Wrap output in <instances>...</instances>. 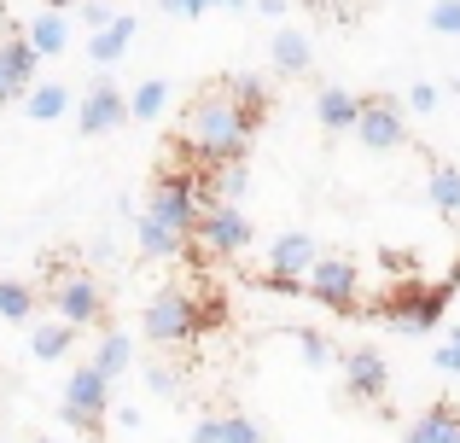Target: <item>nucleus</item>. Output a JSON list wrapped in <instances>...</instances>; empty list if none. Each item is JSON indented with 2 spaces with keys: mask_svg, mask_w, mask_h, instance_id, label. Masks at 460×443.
<instances>
[{
  "mask_svg": "<svg viewBox=\"0 0 460 443\" xmlns=\"http://www.w3.org/2000/svg\"><path fill=\"white\" fill-rule=\"evenodd\" d=\"M128 41H135V18L117 12V23H105V30L88 41V58H93V65H117V58L128 53Z\"/></svg>",
  "mask_w": 460,
  "mask_h": 443,
  "instance_id": "17",
  "label": "nucleus"
},
{
  "mask_svg": "<svg viewBox=\"0 0 460 443\" xmlns=\"http://www.w3.org/2000/svg\"><path fill=\"white\" fill-rule=\"evenodd\" d=\"M157 6H164L169 18H204V12H210V0H157Z\"/></svg>",
  "mask_w": 460,
  "mask_h": 443,
  "instance_id": "33",
  "label": "nucleus"
},
{
  "mask_svg": "<svg viewBox=\"0 0 460 443\" xmlns=\"http://www.w3.org/2000/svg\"><path fill=\"white\" fill-rule=\"evenodd\" d=\"M135 239H140V251H146V257H157V262H164V257H187V251H192V239L175 234L169 222H157L152 210L135 222Z\"/></svg>",
  "mask_w": 460,
  "mask_h": 443,
  "instance_id": "16",
  "label": "nucleus"
},
{
  "mask_svg": "<svg viewBox=\"0 0 460 443\" xmlns=\"http://www.w3.org/2000/svg\"><path fill=\"white\" fill-rule=\"evenodd\" d=\"M269 53H274V70H286V76H304V70L314 65L309 41H304V35H292V30H280V35H274V47H269Z\"/></svg>",
  "mask_w": 460,
  "mask_h": 443,
  "instance_id": "21",
  "label": "nucleus"
},
{
  "mask_svg": "<svg viewBox=\"0 0 460 443\" xmlns=\"http://www.w3.org/2000/svg\"><path fill=\"white\" fill-rule=\"evenodd\" d=\"M431 362H438L443 368V374H460V327L449 332V339H443L438 344V356H431Z\"/></svg>",
  "mask_w": 460,
  "mask_h": 443,
  "instance_id": "31",
  "label": "nucleus"
},
{
  "mask_svg": "<svg viewBox=\"0 0 460 443\" xmlns=\"http://www.w3.org/2000/svg\"><path fill=\"white\" fill-rule=\"evenodd\" d=\"M128 350H135V344H128V332H105L100 350H93V368H100L105 379H117L128 368Z\"/></svg>",
  "mask_w": 460,
  "mask_h": 443,
  "instance_id": "25",
  "label": "nucleus"
},
{
  "mask_svg": "<svg viewBox=\"0 0 460 443\" xmlns=\"http://www.w3.org/2000/svg\"><path fill=\"white\" fill-rule=\"evenodd\" d=\"M314 262H321V245H314V234H304V227H297V234H280L269 245V269L280 274V280H309Z\"/></svg>",
  "mask_w": 460,
  "mask_h": 443,
  "instance_id": "12",
  "label": "nucleus"
},
{
  "mask_svg": "<svg viewBox=\"0 0 460 443\" xmlns=\"http://www.w3.org/2000/svg\"><path fill=\"white\" fill-rule=\"evenodd\" d=\"M385 385H391V374H385V356L379 350H367V344H361V350L344 356V391L356 403H379Z\"/></svg>",
  "mask_w": 460,
  "mask_h": 443,
  "instance_id": "11",
  "label": "nucleus"
},
{
  "mask_svg": "<svg viewBox=\"0 0 460 443\" xmlns=\"http://www.w3.org/2000/svg\"><path fill=\"white\" fill-rule=\"evenodd\" d=\"M356 140H361L367 152H396V146H408V128H402V111H396V100H385V93H367V100H361Z\"/></svg>",
  "mask_w": 460,
  "mask_h": 443,
  "instance_id": "9",
  "label": "nucleus"
},
{
  "mask_svg": "<svg viewBox=\"0 0 460 443\" xmlns=\"http://www.w3.org/2000/svg\"><path fill=\"white\" fill-rule=\"evenodd\" d=\"M6 58H12V70H18V82L23 88H35V70H41V53H35V41L30 35H6Z\"/></svg>",
  "mask_w": 460,
  "mask_h": 443,
  "instance_id": "26",
  "label": "nucleus"
},
{
  "mask_svg": "<svg viewBox=\"0 0 460 443\" xmlns=\"http://www.w3.org/2000/svg\"><path fill=\"white\" fill-rule=\"evenodd\" d=\"M65 6H82V0H47V12H65Z\"/></svg>",
  "mask_w": 460,
  "mask_h": 443,
  "instance_id": "36",
  "label": "nucleus"
},
{
  "mask_svg": "<svg viewBox=\"0 0 460 443\" xmlns=\"http://www.w3.org/2000/svg\"><path fill=\"white\" fill-rule=\"evenodd\" d=\"M123 123H135L123 88H117V82H93V88L82 93V105H76V128L82 135H111V128H123Z\"/></svg>",
  "mask_w": 460,
  "mask_h": 443,
  "instance_id": "10",
  "label": "nucleus"
},
{
  "mask_svg": "<svg viewBox=\"0 0 460 443\" xmlns=\"http://www.w3.org/2000/svg\"><path fill=\"white\" fill-rule=\"evenodd\" d=\"M210 6H234V12H239V6H245V0H210Z\"/></svg>",
  "mask_w": 460,
  "mask_h": 443,
  "instance_id": "37",
  "label": "nucleus"
},
{
  "mask_svg": "<svg viewBox=\"0 0 460 443\" xmlns=\"http://www.w3.org/2000/svg\"><path fill=\"white\" fill-rule=\"evenodd\" d=\"M438 100L443 93L431 88V82H414V88H408V105H414V111H438Z\"/></svg>",
  "mask_w": 460,
  "mask_h": 443,
  "instance_id": "34",
  "label": "nucleus"
},
{
  "mask_svg": "<svg viewBox=\"0 0 460 443\" xmlns=\"http://www.w3.org/2000/svg\"><path fill=\"white\" fill-rule=\"evenodd\" d=\"M449 297H455V280H443V286H402V292L385 304V321L414 339V332H431L443 315H449Z\"/></svg>",
  "mask_w": 460,
  "mask_h": 443,
  "instance_id": "3",
  "label": "nucleus"
},
{
  "mask_svg": "<svg viewBox=\"0 0 460 443\" xmlns=\"http://www.w3.org/2000/svg\"><path fill=\"white\" fill-rule=\"evenodd\" d=\"M82 18H88V30H93V35H100L105 23H117V12L105 6V0H82Z\"/></svg>",
  "mask_w": 460,
  "mask_h": 443,
  "instance_id": "32",
  "label": "nucleus"
},
{
  "mask_svg": "<svg viewBox=\"0 0 460 443\" xmlns=\"http://www.w3.org/2000/svg\"><path fill=\"white\" fill-rule=\"evenodd\" d=\"M297 350H304V362H309V368H332V344H326L321 332H309V327H304V332H297Z\"/></svg>",
  "mask_w": 460,
  "mask_h": 443,
  "instance_id": "28",
  "label": "nucleus"
},
{
  "mask_svg": "<svg viewBox=\"0 0 460 443\" xmlns=\"http://www.w3.org/2000/svg\"><path fill=\"white\" fill-rule=\"evenodd\" d=\"M23 111H30L35 123H53V117L70 111V88H58V82H35V88L23 93Z\"/></svg>",
  "mask_w": 460,
  "mask_h": 443,
  "instance_id": "20",
  "label": "nucleus"
},
{
  "mask_svg": "<svg viewBox=\"0 0 460 443\" xmlns=\"http://www.w3.org/2000/svg\"><path fill=\"white\" fill-rule=\"evenodd\" d=\"M402 443H460V403H431L402 432Z\"/></svg>",
  "mask_w": 460,
  "mask_h": 443,
  "instance_id": "13",
  "label": "nucleus"
},
{
  "mask_svg": "<svg viewBox=\"0 0 460 443\" xmlns=\"http://www.w3.org/2000/svg\"><path fill=\"white\" fill-rule=\"evenodd\" d=\"M304 286H309L314 304H326L332 315H349V309L361 304V269H356L349 257H321V262L309 269Z\"/></svg>",
  "mask_w": 460,
  "mask_h": 443,
  "instance_id": "7",
  "label": "nucleus"
},
{
  "mask_svg": "<svg viewBox=\"0 0 460 443\" xmlns=\"http://www.w3.org/2000/svg\"><path fill=\"white\" fill-rule=\"evenodd\" d=\"M257 12H269V18H286V0H257Z\"/></svg>",
  "mask_w": 460,
  "mask_h": 443,
  "instance_id": "35",
  "label": "nucleus"
},
{
  "mask_svg": "<svg viewBox=\"0 0 460 443\" xmlns=\"http://www.w3.org/2000/svg\"><path fill=\"white\" fill-rule=\"evenodd\" d=\"M47 297H53V315L70 321V327H88L100 321L105 297H100V280L82 269H65V274H47Z\"/></svg>",
  "mask_w": 460,
  "mask_h": 443,
  "instance_id": "6",
  "label": "nucleus"
},
{
  "mask_svg": "<svg viewBox=\"0 0 460 443\" xmlns=\"http://www.w3.org/2000/svg\"><path fill=\"white\" fill-rule=\"evenodd\" d=\"M30 41H35V53H65L70 47V23L58 18V12H41V18L30 23Z\"/></svg>",
  "mask_w": 460,
  "mask_h": 443,
  "instance_id": "24",
  "label": "nucleus"
},
{
  "mask_svg": "<svg viewBox=\"0 0 460 443\" xmlns=\"http://www.w3.org/2000/svg\"><path fill=\"white\" fill-rule=\"evenodd\" d=\"M70 344H76V327H70V321H41V327H30L35 362H58V356H70Z\"/></svg>",
  "mask_w": 460,
  "mask_h": 443,
  "instance_id": "19",
  "label": "nucleus"
},
{
  "mask_svg": "<svg viewBox=\"0 0 460 443\" xmlns=\"http://www.w3.org/2000/svg\"><path fill=\"white\" fill-rule=\"evenodd\" d=\"M204 205H210V199H204V182L192 170H164L157 175V187H152V217L157 222H169L175 227V234H199V217H204Z\"/></svg>",
  "mask_w": 460,
  "mask_h": 443,
  "instance_id": "2",
  "label": "nucleus"
},
{
  "mask_svg": "<svg viewBox=\"0 0 460 443\" xmlns=\"http://www.w3.org/2000/svg\"><path fill=\"white\" fill-rule=\"evenodd\" d=\"M192 443H262V426L245 414H204L192 426Z\"/></svg>",
  "mask_w": 460,
  "mask_h": 443,
  "instance_id": "14",
  "label": "nucleus"
},
{
  "mask_svg": "<svg viewBox=\"0 0 460 443\" xmlns=\"http://www.w3.org/2000/svg\"><path fill=\"white\" fill-rule=\"evenodd\" d=\"M222 93L239 105V117H245L251 128L262 123V111H269V88H262V76H227V82H222Z\"/></svg>",
  "mask_w": 460,
  "mask_h": 443,
  "instance_id": "18",
  "label": "nucleus"
},
{
  "mask_svg": "<svg viewBox=\"0 0 460 443\" xmlns=\"http://www.w3.org/2000/svg\"><path fill=\"white\" fill-rule=\"evenodd\" d=\"M105 409H111V379L100 374L93 362H82L76 374H70V385H65V426H76V432H100V421H105Z\"/></svg>",
  "mask_w": 460,
  "mask_h": 443,
  "instance_id": "4",
  "label": "nucleus"
},
{
  "mask_svg": "<svg viewBox=\"0 0 460 443\" xmlns=\"http://www.w3.org/2000/svg\"><path fill=\"white\" fill-rule=\"evenodd\" d=\"M146 339L152 344H187L192 332H199V304H192V292H181V286H169V292H157L146 304Z\"/></svg>",
  "mask_w": 460,
  "mask_h": 443,
  "instance_id": "5",
  "label": "nucleus"
},
{
  "mask_svg": "<svg viewBox=\"0 0 460 443\" xmlns=\"http://www.w3.org/2000/svg\"><path fill=\"white\" fill-rule=\"evenodd\" d=\"M426 193H431V205H438L443 217H460V164H438L431 182H426Z\"/></svg>",
  "mask_w": 460,
  "mask_h": 443,
  "instance_id": "23",
  "label": "nucleus"
},
{
  "mask_svg": "<svg viewBox=\"0 0 460 443\" xmlns=\"http://www.w3.org/2000/svg\"><path fill=\"white\" fill-rule=\"evenodd\" d=\"M314 117H321V128H332V135H356V123H361V93L321 88V100H314Z\"/></svg>",
  "mask_w": 460,
  "mask_h": 443,
  "instance_id": "15",
  "label": "nucleus"
},
{
  "mask_svg": "<svg viewBox=\"0 0 460 443\" xmlns=\"http://www.w3.org/2000/svg\"><path fill=\"white\" fill-rule=\"evenodd\" d=\"M0 321H12V327H30V321H35V286L0 280Z\"/></svg>",
  "mask_w": 460,
  "mask_h": 443,
  "instance_id": "22",
  "label": "nucleus"
},
{
  "mask_svg": "<svg viewBox=\"0 0 460 443\" xmlns=\"http://www.w3.org/2000/svg\"><path fill=\"white\" fill-rule=\"evenodd\" d=\"M431 30L438 35H460V0H431Z\"/></svg>",
  "mask_w": 460,
  "mask_h": 443,
  "instance_id": "29",
  "label": "nucleus"
},
{
  "mask_svg": "<svg viewBox=\"0 0 460 443\" xmlns=\"http://www.w3.org/2000/svg\"><path fill=\"white\" fill-rule=\"evenodd\" d=\"M199 239L210 257H239V251L257 239V227H251V217L239 205H204V217H199Z\"/></svg>",
  "mask_w": 460,
  "mask_h": 443,
  "instance_id": "8",
  "label": "nucleus"
},
{
  "mask_svg": "<svg viewBox=\"0 0 460 443\" xmlns=\"http://www.w3.org/2000/svg\"><path fill=\"white\" fill-rule=\"evenodd\" d=\"M245 140H251V123L222 88L204 93L199 105H187V117H181V152H192L210 170L216 164H245Z\"/></svg>",
  "mask_w": 460,
  "mask_h": 443,
  "instance_id": "1",
  "label": "nucleus"
},
{
  "mask_svg": "<svg viewBox=\"0 0 460 443\" xmlns=\"http://www.w3.org/2000/svg\"><path fill=\"white\" fill-rule=\"evenodd\" d=\"M164 105H169V82H140V88L128 93V117H135V123H152Z\"/></svg>",
  "mask_w": 460,
  "mask_h": 443,
  "instance_id": "27",
  "label": "nucleus"
},
{
  "mask_svg": "<svg viewBox=\"0 0 460 443\" xmlns=\"http://www.w3.org/2000/svg\"><path fill=\"white\" fill-rule=\"evenodd\" d=\"M23 82H18V70H12V58H6V47H0V105H12V100H23Z\"/></svg>",
  "mask_w": 460,
  "mask_h": 443,
  "instance_id": "30",
  "label": "nucleus"
}]
</instances>
